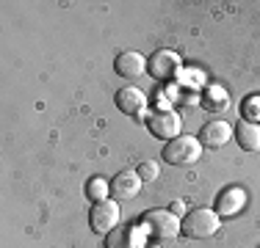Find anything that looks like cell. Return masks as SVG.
Segmentation results:
<instances>
[{
	"label": "cell",
	"mask_w": 260,
	"mask_h": 248,
	"mask_svg": "<svg viewBox=\"0 0 260 248\" xmlns=\"http://www.w3.org/2000/svg\"><path fill=\"white\" fill-rule=\"evenodd\" d=\"M139 177H141V182H152V179L160 177V169L155 163H141L139 166Z\"/></svg>",
	"instance_id": "16"
},
{
	"label": "cell",
	"mask_w": 260,
	"mask_h": 248,
	"mask_svg": "<svg viewBox=\"0 0 260 248\" xmlns=\"http://www.w3.org/2000/svg\"><path fill=\"white\" fill-rule=\"evenodd\" d=\"M141 185L144 182H141L139 171H119L111 179V196H114L116 201H130V198L139 196Z\"/></svg>",
	"instance_id": "7"
},
{
	"label": "cell",
	"mask_w": 260,
	"mask_h": 248,
	"mask_svg": "<svg viewBox=\"0 0 260 248\" xmlns=\"http://www.w3.org/2000/svg\"><path fill=\"white\" fill-rule=\"evenodd\" d=\"M141 226L150 232V237L155 240H172L180 232V218L172 210H147L141 215Z\"/></svg>",
	"instance_id": "3"
},
{
	"label": "cell",
	"mask_w": 260,
	"mask_h": 248,
	"mask_svg": "<svg viewBox=\"0 0 260 248\" xmlns=\"http://www.w3.org/2000/svg\"><path fill=\"white\" fill-rule=\"evenodd\" d=\"M147 127H150V133L155 135V138H160V141L169 144L172 138L180 135L183 119L175 113V110H152L150 119H147Z\"/></svg>",
	"instance_id": "5"
},
{
	"label": "cell",
	"mask_w": 260,
	"mask_h": 248,
	"mask_svg": "<svg viewBox=\"0 0 260 248\" xmlns=\"http://www.w3.org/2000/svg\"><path fill=\"white\" fill-rule=\"evenodd\" d=\"M202 157V144L194 135H177L164 146V160L172 166H191Z\"/></svg>",
	"instance_id": "2"
},
{
	"label": "cell",
	"mask_w": 260,
	"mask_h": 248,
	"mask_svg": "<svg viewBox=\"0 0 260 248\" xmlns=\"http://www.w3.org/2000/svg\"><path fill=\"white\" fill-rule=\"evenodd\" d=\"M111 193V182H105L103 177H91L89 185H86V196L91 198V201H105Z\"/></svg>",
	"instance_id": "14"
},
{
	"label": "cell",
	"mask_w": 260,
	"mask_h": 248,
	"mask_svg": "<svg viewBox=\"0 0 260 248\" xmlns=\"http://www.w3.org/2000/svg\"><path fill=\"white\" fill-rule=\"evenodd\" d=\"M235 138L244 152H260V124L255 121H238L235 127Z\"/></svg>",
	"instance_id": "11"
},
{
	"label": "cell",
	"mask_w": 260,
	"mask_h": 248,
	"mask_svg": "<svg viewBox=\"0 0 260 248\" xmlns=\"http://www.w3.org/2000/svg\"><path fill=\"white\" fill-rule=\"evenodd\" d=\"M180 232L191 240H208L219 232V213L213 210H191L183 215Z\"/></svg>",
	"instance_id": "1"
},
{
	"label": "cell",
	"mask_w": 260,
	"mask_h": 248,
	"mask_svg": "<svg viewBox=\"0 0 260 248\" xmlns=\"http://www.w3.org/2000/svg\"><path fill=\"white\" fill-rule=\"evenodd\" d=\"M136 248H160L158 243H141V245H136Z\"/></svg>",
	"instance_id": "18"
},
{
	"label": "cell",
	"mask_w": 260,
	"mask_h": 248,
	"mask_svg": "<svg viewBox=\"0 0 260 248\" xmlns=\"http://www.w3.org/2000/svg\"><path fill=\"white\" fill-rule=\"evenodd\" d=\"M246 204V193L241 188H227L224 193L219 196V201H216V213L219 215H235L241 207Z\"/></svg>",
	"instance_id": "12"
},
{
	"label": "cell",
	"mask_w": 260,
	"mask_h": 248,
	"mask_svg": "<svg viewBox=\"0 0 260 248\" xmlns=\"http://www.w3.org/2000/svg\"><path fill=\"white\" fill-rule=\"evenodd\" d=\"M197 138H200V144L202 146H224L227 144V141H230L233 138V127H230V124H227V121H208L205 124V127H202L200 130V135H197Z\"/></svg>",
	"instance_id": "10"
},
{
	"label": "cell",
	"mask_w": 260,
	"mask_h": 248,
	"mask_svg": "<svg viewBox=\"0 0 260 248\" xmlns=\"http://www.w3.org/2000/svg\"><path fill=\"white\" fill-rule=\"evenodd\" d=\"M172 213H175V215L183 213V201H175V204H172Z\"/></svg>",
	"instance_id": "17"
},
{
	"label": "cell",
	"mask_w": 260,
	"mask_h": 248,
	"mask_svg": "<svg viewBox=\"0 0 260 248\" xmlns=\"http://www.w3.org/2000/svg\"><path fill=\"white\" fill-rule=\"evenodd\" d=\"M114 72L119 74V77L136 80V77H141V74L147 72V58H144L141 53H136V50H125V53L116 55Z\"/></svg>",
	"instance_id": "8"
},
{
	"label": "cell",
	"mask_w": 260,
	"mask_h": 248,
	"mask_svg": "<svg viewBox=\"0 0 260 248\" xmlns=\"http://www.w3.org/2000/svg\"><path fill=\"white\" fill-rule=\"evenodd\" d=\"M116 108H119L122 113H127V116L144 113V108H147L144 91L136 89V86H125V89H119V91H116Z\"/></svg>",
	"instance_id": "9"
},
{
	"label": "cell",
	"mask_w": 260,
	"mask_h": 248,
	"mask_svg": "<svg viewBox=\"0 0 260 248\" xmlns=\"http://www.w3.org/2000/svg\"><path fill=\"white\" fill-rule=\"evenodd\" d=\"M202 105H205V110H210V113L224 110L227 108V94L219 89V86H208L205 94H202Z\"/></svg>",
	"instance_id": "13"
},
{
	"label": "cell",
	"mask_w": 260,
	"mask_h": 248,
	"mask_svg": "<svg viewBox=\"0 0 260 248\" xmlns=\"http://www.w3.org/2000/svg\"><path fill=\"white\" fill-rule=\"evenodd\" d=\"M119 204L116 198H105V201H94L89 210V226L97 234H111L119 226Z\"/></svg>",
	"instance_id": "4"
},
{
	"label": "cell",
	"mask_w": 260,
	"mask_h": 248,
	"mask_svg": "<svg viewBox=\"0 0 260 248\" xmlns=\"http://www.w3.org/2000/svg\"><path fill=\"white\" fill-rule=\"evenodd\" d=\"M105 245L108 248H136L133 245V232H130V229H125V226H116L114 232L108 234V237H105Z\"/></svg>",
	"instance_id": "15"
},
{
	"label": "cell",
	"mask_w": 260,
	"mask_h": 248,
	"mask_svg": "<svg viewBox=\"0 0 260 248\" xmlns=\"http://www.w3.org/2000/svg\"><path fill=\"white\" fill-rule=\"evenodd\" d=\"M180 55L175 53V50H155V53L150 55V61H147V66H150V74L155 80H172L177 72H180Z\"/></svg>",
	"instance_id": "6"
}]
</instances>
